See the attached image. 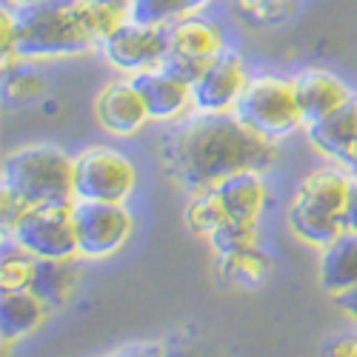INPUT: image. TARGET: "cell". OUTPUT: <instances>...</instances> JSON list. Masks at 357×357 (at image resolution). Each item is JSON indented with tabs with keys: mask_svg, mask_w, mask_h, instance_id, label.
<instances>
[{
	"mask_svg": "<svg viewBox=\"0 0 357 357\" xmlns=\"http://www.w3.org/2000/svg\"><path fill=\"white\" fill-rule=\"evenodd\" d=\"M229 218H226V209H223V200L218 195V189H206V192H195L192 203L186 206V226L195 231V234H206L209 237L218 226H223Z\"/></svg>",
	"mask_w": 357,
	"mask_h": 357,
	"instance_id": "cell-23",
	"label": "cell"
},
{
	"mask_svg": "<svg viewBox=\"0 0 357 357\" xmlns=\"http://www.w3.org/2000/svg\"><path fill=\"white\" fill-rule=\"evenodd\" d=\"M38 260L40 257L20 246L12 234H3V246H0V291L32 289Z\"/></svg>",
	"mask_w": 357,
	"mask_h": 357,
	"instance_id": "cell-21",
	"label": "cell"
},
{
	"mask_svg": "<svg viewBox=\"0 0 357 357\" xmlns=\"http://www.w3.org/2000/svg\"><path fill=\"white\" fill-rule=\"evenodd\" d=\"M241 121L269 140L286 137L303 123L301 103H297L294 80L280 75H257L249 77L243 95L231 109Z\"/></svg>",
	"mask_w": 357,
	"mask_h": 357,
	"instance_id": "cell-5",
	"label": "cell"
},
{
	"mask_svg": "<svg viewBox=\"0 0 357 357\" xmlns=\"http://www.w3.org/2000/svg\"><path fill=\"white\" fill-rule=\"evenodd\" d=\"M234 6L255 26H278L294 12V0H234Z\"/></svg>",
	"mask_w": 357,
	"mask_h": 357,
	"instance_id": "cell-26",
	"label": "cell"
},
{
	"mask_svg": "<svg viewBox=\"0 0 357 357\" xmlns=\"http://www.w3.org/2000/svg\"><path fill=\"white\" fill-rule=\"evenodd\" d=\"M326 357H357V335H340L326 346Z\"/></svg>",
	"mask_w": 357,
	"mask_h": 357,
	"instance_id": "cell-27",
	"label": "cell"
},
{
	"mask_svg": "<svg viewBox=\"0 0 357 357\" xmlns=\"http://www.w3.org/2000/svg\"><path fill=\"white\" fill-rule=\"evenodd\" d=\"M112 357H166V346H160V343H135V346L114 351Z\"/></svg>",
	"mask_w": 357,
	"mask_h": 357,
	"instance_id": "cell-28",
	"label": "cell"
},
{
	"mask_svg": "<svg viewBox=\"0 0 357 357\" xmlns=\"http://www.w3.org/2000/svg\"><path fill=\"white\" fill-rule=\"evenodd\" d=\"M46 303L32 291V289H20V291H3L0 294V335L3 340H17L29 332H35L43 323Z\"/></svg>",
	"mask_w": 357,
	"mask_h": 357,
	"instance_id": "cell-18",
	"label": "cell"
},
{
	"mask_svg": "<svg viewBox=\"0 0 357 357\" xmlns=\"http://www.w3.org/2000/svg\"><path fill=\"white\" fill-rule=\"evenodd\" d=\"M95 3H100V6H109V9H114V12H121V15H129V12H132V3H135V0H95Z\"/></svg>",
	"mask_w": 357,
	"mask_h": 357,
	"instance_id": "cell-31",
	"label": "cell"
},
{
	"mask_svg": "<svg viewBox=\"0 0 357 357\" xmlns=\"http://www.w3.org/2000/svg\"><path fill=\"white\" fill-rule=\"evenodd\" d=\"M132 83L146 103L149 117H155V121H172L192 103V83L166 72L163 66L135 72Z\"/></svg>",
	"mask_w": 357,
	"mask_h": 357,
	"instance_id": "cell-14",
	"label": "cell"
},
{
	"mask_svg": "<svg viewBox=\"0 0 357 357\" xmlns=\"http://www.w3.org/2000/svg\"><path fill=\"white\" fill-rule=\"evenodd\" d=\"M103 52L109 63L126 72H143L163 63L169 54V29L160 23H143L135 17H123L103 38Z\"/></svg>",
	"mask_w": 357,
	"mask_h": 357,
	"instance_id": "cell-9",
	"label": "cell"
},
{
	"mask_svg": "<svg viewBox=\"0 0 357 357\" xmlns=\"http://www.w3.org/2000/svg\"><path fill=\"white\" fill-rule=\"evenodd\" d=\"M3 3H26V0H3Z\"/></svg>",
	"mask_w": 357,
	"mask_h": 357,
	"instance_id": "cell-33",
	"label": "cell"
},
{
	"mask_svg": "<svg viewBox=\"0 0 357 357\" xmlns=\"http://www.w3.org/2000/svg\"><path fill=\"white\" fill-rule=\"evenodd\" d=\"M166 29H169V54L163 57L160 66L186 83H195L200 72L209 66V61H215L226 49L220 26L209 17L189 15L166 23Z\"/></svg>",
	"mask_w": 357,
	"mask_h": 357,
	"instance_id": "cell-8",
	"label": "cell"
},
{
	"mask_svg": "<svg viewBox=\"0 0 357 357\" xmlns=\"http://www.w3.org/2000/svg\"><path fill=\"white\" fill-rule=\"evenodd\" d=\"M337 303L343 306V312H349L357 320V289H349V291L337 294Z\"/></svg>",
	"mask_w": 357,
	"mask_h": 357,
	"instance_id": "cell-30",
	"label": "cell"
},
{
	"mask_svg": "<svg viewBox=\"0 0 357 357\" xmlns=\"http://www.w3.org/2000/svg\"><path fill=\"white\" fill-rule=\"evenodd\" d=\"M275 160V140L252 132L234 112H200L163 140V163L189 192L215 189L237 172H263Z\"/></svg>",
	"mask_w": 357,
	"mask_h": 357,
	"instance_id": "cell-1",
	"label": "cell"
},
{
	"mask_svg": "<svg viewBox=\"0 0 357 357\" xmlns=\"http://www.w3.org/2000/svg\"><path fill=\"white\" fill-rule=\"evenodd\" d=\"M209 243L218 257L237 255L243 249L257 246V223H241V220H226L209 234Z\"/></svg>",
	"mask_w": 357,
	"mask_h": 357,
	"instance_id": "cell-24",
	"label": "cell"
},
{
	"mask_svg": "<svg viewBox=\"0 0 357 357\" xmlns=\"http://www.w3.org/2000/svg\"><path fill=\"white\" fill-rule=\"evenodd\" d=\"M346 223L351 231H357V177L351 183V195H349V206H346Z\"/></svg>",
	"mask_w": 357,
	"mask_h": 357,
	"instance_id": "cell-29",
	"label": "cell"
},
{
	"mask_svg": "<svg viewBox=\"0 0 357 357\" xmlns=\"http://www.w3.org/2000/svg\"><path fill=\"white\" fill-rule=\"evenodd\" d=\"M43 89H46V80L38 72L20 66V61H17V66H12V63L3 66V92H6V100L26 103V100L38 98Z\"/></svg>",
	"mask_w": 357,
	"mask_h": 357,
	"instance_id": "cell-25",
	"label": "cell"
},
{
	"mask_svg": "<svg viewBox=\"0 0 357 357\" xmlns=\"http://www.w3.org/2000/svg\"><path fill=\"white\" fill-rule=\"evenodd\" d=\"M77 286V269L69 257H40L35 266L32 291L49 309L63 306Z\"/></svg>",
	"mask_w": 357,
	"mask_h": 357,
	"instance_id": "cell-19",
	"label": "cell"
},
{
	"mask_svg": "<svg viewBox=\"0 0 357 357\" xmlns=\"http://www.w3.org/2000/svg\"><path fill=\"white\" fill-rule=\"evenodd\" d=\"M61 200H75V158L49 143L23 146L6 155L0 174L3 231L32 206Z\"/></svg>",
	"mask_w": 357,
	"mask_h": 357,
	"instance_id": "cell-3",
	"label": "cell"
},
{
	"mask_svg": "<svg viewBox=\"0 0 357 357\" xmlns=\"http://www.w3.org/2000/svg\"><path fill=\"white\" fill-rule=\"evenodd\" d=\"M135 183V163L112 146H92L75 158V200L123 203Z\"/></svg>",
	"mask_w": 357,
	"mask_h": 357,
	"instance_id": "cell-7",
	"label": "cell"
},
{
	"mask_svg": "<svg viewBox=\"0 0 357 357\" xmlns=\"http://www.w3.org/2000/svg\"><path fill=\"white\" fill-rule=\"evenodd\" d=\"M272 272V257L266 255L260 246L243 249L237 255L218 257V280L229 286H260Z\"/></svg>",
	"mask_w": 357,
	"mask_h": 357,
	"instance_id": "cell-20",
	"label": "cell"
},
{
	"mask_svg": "<svg viewBox=\"0 0 357 357\" xmlns=\"http://www.w3.org/2000/svg\"><path fill=\"white\" fill-rule=\"evenodd\" d=\"M354 174L343 169H317L297 186L289 206L291 229L309 243H332L337 234L349 229L346 206L351 195Z\"/></svg>",
	"mask_w": 357,
	"mask_h": 357,
	"instance_id": "cell-4",
	"label": "cell"
},
{
	"mask_svg": "<svg viewBox=\"0 0 357 357\" xmlns=\"http://www.w3.org/2000/svg\"><path fill=\"white\" fill-rule=\"evenodd\" d=\"M166 357H192V354L183 346H166Z\"/></svg>",
	"mask_w": 357,
	"mask_h": 357,
	"instance_id": "cell-32",
	"label": "cell"
},
{
	"mask_svg": "<svg viewBox=\"0 0 357 357\" xmlns=\"http://www.w3.org/2000/svg\"><path fill=\"white\" fill-rule=\"evenodd\" d=\"M294 80V92H297V103H301V114L303 123L312 126L323 117H329L332 112H337L340 106H346L354 92L332 72L326 69H303Z\"/></svg>",
	"mask_w": 357,
	"mask_h": 357,
	"instance_id": "cell-13",
	"label": "cell"
},
{
	"mask_svg": "<svg viewBox=\"0 0 357 357\" xmlns=\"http://www.w3.org/2000/svg\"><path fill=\"white\" fill-rule=\"evenodd\" d=\"M3 6L12 12L17 61L89 52L103 43L123 17H129L95 0H26Z\"/></svg>",
	"mask_w": 357,
	"mask_h": 357,
	"instance_id": "cell-2",
	"label": "cell"
},
{
	"mask_svg": "<svg viewBox=\"0 0 357 357\" xmlns=\"http://www.w3.org/2000/svg\"><path fill=\"white\" fill-rule=\"evenodd\" d=\"M212 0H135L129 17L143 20V23H172L189 15H197L200 9H206Z\"/></svg>",
	"mask_w": 357,
	"mask_h": 357,
	"instance_id": "cell-22",
	"label": "cell"
},
{
	"mask_svg": "<svg viewBox=\"0 0 357 357\" xmlns=\"http://www.w3.org/2000/svg\"><path fill=\"white\" fill-rule=\"evenodd\" d=\"M354 177H357V172H354Z\"/></svg>",
	"mask_w": 357,
	"mask_h": 357,
	"instance_id": "cell-34",
	"label": "cell"
},
{
	"mask_svg": "<svg viewBox=\"0 0 357 357\" xmlns=\"http://www.w3.org/2000/svg\"><path fill=\"white\" fill-rule=\"evenodd\" d=\"M223 209L229 220H241V223H257L260 212L266 206V181L263 174L249 169V172H237L231 177H226L223 183L215 186Z\"/></svg>",
	"mask_w": 357,
	"mask_h": 357,
	"instance_id": "cell-16",
	"label": "cell"
},
{
	"mask_svg": "<svg viewBox=\"0 0 357 357\" xmlns=\"http://www.w3.org/2000/svg\"><path fill=\"white\" fill-rule=\"evenodd\" d=\"M95 114L103 123V129L114 135H132L149 121L146 103L132 80L109 83L95 100Z\"/></svg>",
	"mask_w": 357,
	"mask_h": 357,
	"instance_id": "cell-15",
	"label": "cell"
},
{
	"mask_svg": "<svg viewBox=\"0 0 357 357\" xmlns=\"http://www.w3.org/2000/svg\"><path fill=\"white\" fill-rule=\"evenodd\" d=\"M77 252L86 257H106L117 252L132 234V215L123 203L75 200Z\"/></svg>",
	"mask_w": 357,
	"mask_h": 357,
	"instance_id": "cell-10",
	"label": "cell"
},
{
	"mask_svg": "<svg viewBox=\"0 0 357 357\" xmlns=\"http://www.w3.org/2000/svg\"><path fill=\"white\" fill-rule=\"evenodd\" d=\"M3 234H12L20 246L38 257H72L77 255L75 200L32 206Z\"/></svg>",
	"mask_w": 357,
	"mask_h": 357,
	"instance_id": "cell-6",
	"label": "cell"
},
{
	"mask_svg": "<svg viewBox=\"0 0 357 357\" xmlns=\"http://www.w3.org/2000/svg\"><path fill=\"white\" fill-rule=\"evenodd\" d=\"M246 83L249 75L243 57L226 46L192 83V103L197 106V112H231Z\"/></svg>",
	"mask_w": 357,
	"mask_h": 357,
	"instance_id": "cell-11",
	"label": "cell"
},
{
	"mask_svg": "<svg viewBox=\"0 0 357 357\" xmlns=\"http://www.w3.org/2000/svg\"><path fill=\"white\" fill-rule=\"evenodd\" d=\"M320 283L335 297L349 291V289H357V231L346 229L332 243L323 246Z\"/></svg>",
	"mask_w": 357,
	"mask_h": 357,
	"instance_id": "cell-17",
	"label": "cell"
},
{
	"mask_svg": "<svg viewBox=\"0 0 357 357\" xmlns=\"http://www.w3.org/2000/svg\"><path fill=\"white\" fill-rule=\"evenodd\" d=\"M309 140L317 146V152L337 160L346 172L354 174L357 172V92L346 106L312 123Z\"/></svg>",
	"mask_w": 357,
	"mask_h": 357,
	"instance_id": "cell-12",
	"label": "cell"
}]
</instances>
